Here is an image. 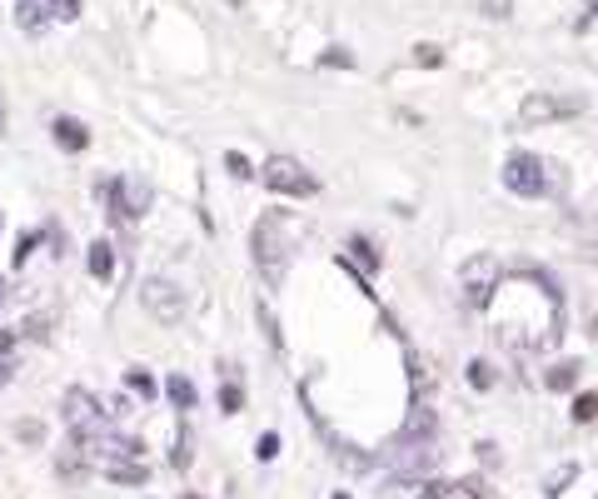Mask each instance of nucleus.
I'll return each mask as SVG.
<instances>
[{
  "label": "nucleus",
  "mask_w": 598,
  "mask_h": 499,
  "mask_svg": "<svg viewBox=\"0 0 598 499\" xmlns=\"http://www.w3.org/2000/svg\"><path fill=\"white\" fill-rule=\"evenodd\" d=\"M284 249H290V245H284V215L270 210L255 226V260H259V270H265L270 285H280V280H284V260H290Z\"/></svg>",
  "instance_id": "1"
},
{
  "label": "nucleus",
  "mask_w": 598,
  "mask_h": 499,
  "mask_svg": "<svg viewBox=\"0 0 598 499\" xmlns=\"http://www.w3.org/2000/svg\"><path fill=\"white\" fill-rule=\"evenodd\" d=\"M265 185H270L274 195H315L319 191V180L309 175L300 160H290V155H274V160H265Z\"/></svg>",
  "instance_id": "2"
},
{
  "label": "nucleus",
  "mask_w": 598,
  "mask_h": 499,
  "mask_svg": "<svg viewBox=\"0 0 598 499\" xmlns=\"http://www.w3.org/2000/svg\"><path fill=\"white\" fill-rule=\"evenodd\" d=\"M584 100L578 96H549V90H534V96L518 106V125L534 131V125H549V120H563V115H578Z\"/></svg>",
  "instance_id": "3"
},
{
  "label": "nucleus",
  "mask_w": 598,
  "mask_h": 499,
  "mask_svg": "<svg viewBox=\"0 0 598 499\" xmlns=\"http://www.w3.org/2000/svg\"><path fill=\"white\" fill-rule=\"evenodd\" d=\"M65 425H71L81 440H95V435L106 429V410L95 404V394L71 390V394H65Z\"/></svg>",
  "instance_id": "4"
},
{
  "label": "nucleus",
  "mask_w": 598,
  "mask_h": 499,
  "mask_svg": "<svg viewBox=\"0 0 598 499\" xmlns=\"http://www.w3.org/2000/svg\"><path fill=\"white\" fill-rule=\"evenodd\" d=\"M504 185H509L514 195H544V191H549V180H544L539 155H524V150H518L514 160L504 166Z\"/></svg>",
  "instance_id": "5"
},
{
  "label": "nucleus",
  "mask_w": 598,
  "mask_h": 499,
  "mask_svg": "<svg viewBox=\"0 0 598 499\" xmlns=\"http://www.w3.org/2000/svg\"><path fill=\"white\" fill-rule=\"evenodd\" d=\"M141 300H145V309H150L155 320H164V325H175L180 315H185V295H180L170 280H145Z\"/></svg>",
  "instance_id": "6"
},
{
  "label": "nucleus",
  "mask_w": 598,
  "mask_h": 499,
  "mask_svg": "<svg viewBox=\"0 0 598 499\" xmlns=\"http://www.w3.org/2000/svg\"><path fill=\"white\" fill-rule=\"evenodd\" d=\"M493 285H499V260H493V255L464 265V300H469V305H489Z\"/></svg>",
  "instance_id": "7"
},
{
  "label": "nucleus",
  "mask_w": 598,
  "mask_h": 499,
  "mask_svg": "<svg viewBox=\"0 0 598 499\" xmlns=\"http://www.w3.org/2000/svg\"><path fill=\"white\" fill-rule=\"evenodd\" d=\"M145 200H150V191L135 185V180H115V185H110V215H115V220H135V215H145Z\"/></svg>",
  "instance_id": "8"
},
{
  "label": "nucleus",
  "mask_w": 598,
  "mask_h": 499,
  "mask_svg": "<svg viewBox=\"0 0 598 499\" xmlns=\"http://www.w3.org/2000/svg\"><path fill=\"white\" fill-rule=\"evenodd\" d=\"M439 495H444V485H439V479H424V475H399L379 489V499H439Z\"/></svg>",
  "instance_id": "9"
},
{
  "label": "nucleus",
  "mask_w": 598,
  "mask_h": 499,
  "mask_svg": "<svg viewBox=\"0 0 598 499\" xmlns=\"http://www.w3.org/2000/svg\"><path fill=\"white\" fill-rule=\"evenodd\" d=\"M50 135H56L60 150H71V155L90 145V131H85V125H81L75 115H56V120H50Z\"/></svg>",
  "instance_id": "10"
},
{
  "label": "nucleus",
  "mask_w": 598,
  "mask_h": 499,
  "mask_svg": "<svg viewBox=\"0 0 598 499\" xmlns=\"http://www.w3.org/2000/svg\"><path fill=\"white\" fill-rule=\"evenodd\" d=\"M100 470H106V479H115V485H145V479H150L145 460H110V464H100Z\"/></svg>",
  "instance_id": "11"
},
{
  "label": "nucleus",
  "mask_w": 598,
  "mask_h": 499,
  "mask_svg": "<svg viewBox=\"0 0 598 499\" xmlns=\"http://www.w3.org/2000/svg\"><path fill=\"white\" fill-rule=\"evenodd\" d=\"M85 265H90L95 280H110V275H115V249H110L106 240H95L90 255H85Z\"/></svg>",
  "instance_id": "12"
},
{
  "label": "nucleus",
  "mask_w": 598,
  "mask_h": 499,
  "mask_svg": "<svg viewBox=\"0 0 598 499\" xmlns=\"http://www.w3.org/2000/svg\"><path fill=\"white\" fill-rule=\"evenodd\" d=\"M429 380H435V375H429V360H424L419 350H410V385H414V400H424V394H429Z\"/></svg>",
  "instance_id": "13"
},
{
  "label": "nucleus",
  "mask_w": 598,
  "mask_h": 499,
  "mask_svg": "<svg viewBox=\"0 0 598 499\" xmlns=\"http://www.w3.org/2000/svg\"><path fill=\"white\" fill-rule=\"evenodd\" d=\"M439 499H489V485L484 479H459V485H444Z\"/></svg>",
  "instance_id": "14"
},
{
  "label": "nucleus",
  "mask_w": 598,
  "mask_h": 499,
  "mask_svg": "<svg viewBox=\"0 0 598 499\" xmlns=\"http://www.w3.org/2000/svg\"><path fill=\"white\" fill-rule=\"evenodd\" d=\"M164 394H170L180 410H190V404H195V385H190L185 375H170V380H164Z\"/></svg>",
  "instance_id": "15"
},
{
  "label": "nucleus",
  "mask_w": 598,
  "mask_h": 499,
  "mask_svg": "<svg viewBox=\"0 0 598 499\" xmlns=\"http://www.w3.org/2000/svg\"><path fill=\"white\" fill-rule=\"evenodd\" d=\"M11 369H15V334L5 330L0 334V390L11 385Z\"/></svg>",
  "instance_id": "16"
},
{
  "label": "nucleus",
  "mask_w": 598,
  "mask_h": 499,
  "mask_svg": "<svg viewBox=\"0 0 598 499\" xmlns=\"http://www.w3.org/2000/svg\"><path fill=\"white\" fill-rule=\"evenodd\" d=\"M574 380H578V365H574V360H563L559 369H549V385H553V390H574Z\"/></svg>",
  "instance_id": "17"
},
{
  "label": "nucleus",
  "mask_w": 598,
  "mask_h": 499,
  "mask_svg": "<svg viewBox=\"0 0 598 499\" xmlns=\"http://www.w3.org/2000/svg\"><path fill=\"white\" fill-rule=\"evenodd\" d=\"M574 419H578V425H594V419H598V394H578V400H574Z\"/></svg>",
  "instance_id": "18"
},
{
  "label": "nucleus",
  "mask_w": 598,
  "mask_h": 499,
  "mask_svg": "<svg viewBox=\"0 0 598 499\" xmlns=\"http://www.w3.org/2000/svg\"><path fill=\"white\" fill-rule=\"evenodd\" d=\"M15 21H21L25 31H30V36H36L40 25H46V15H40V5H30V0H21V11H15Z\"/></svg>",
  "instance_id": "19"
},
{
  "label": "nucleus",
  "mask_w": 598,
  "mask_h": 499,
  "mask_svg": "<svg viewBox=\"0 0 598 499\" xmlns=\"http://www.w3.org/2000/svg\"><path fill=\"white\" fill-rule=\"evenodd\" d=\"M46 11L56 15V21H75V15H81V0H46Z\"/></svg>",
  "instance_id": "20"
},
{
  "label": "nucleus",
  "mask_w": 598,
  "mask_h": 499,
  "mask_svg": "<svg viewBox=\"0 0 598 499\" xmlns=\"http://www.w3.org/2000/svg\"><path fill=\"white\" fill-rule=\"evenodd\" d=\"M220 404H224V415H235L240 404H245V390H240V385H224V390H220Z\"/></svg>",
  "instance_id": "21"
},
{
  "label": "nucleus",
  "mask_w": 598,
  "mask_h": 499,
  "mask_svg": "<svg viewBox=\"0 0 598 499\" xmlns=\"http://www.w3.org/2000/svg\"><path fill=\"white\" fill-rule=\"evenodd\" d=\"M170 464H175V470H185V464H190V435H185V429L175 435V450H170Z\"/></svg>",
  "instance_id": "22"
},
{
  "label": "nucleus",
  "mask_w": 598,
  "mask_h": 499,
  "mask_svg": "<svg viewBox=\"0 0 598 499\" xmlns=\"http://www.w3.org/2000/svg\"><path fill=\"white\" fill-rule=\"evenodd\" d=\"M414 65H444V50L439 46H414Z\"/></svg>",
  "instance_id": "23"
},
{
  "label": "nucleus",
  "mask_w": 598,
  "mask_h": 499,
  "mask_svg": "<svg viewBox=\"0 0 598 499\" xmlns=\"http://www.w3.org/2000/svg\"><path fill=\"white\" fill-rule=\"evenodd\" d=\"M125 380H130V390H141L145 400H150V394H155V380H150V375H145V369H130Z\"/></svg>",
  "instance_id": "24"
},
{
  "label": "nucleus",
  "mask_w": 598,
  "mask_h": 499,
  "mask_svg": "<svg viewBox=\"0 0 598 499\" xmlns=\"http://www.w3.org/2000/svg\"><path fill=\"white\" fill-rule=\"evenodd\" d=\"M224 166H230V175H235V180H249V160H245V155L230 150V155H224Z\"/></svg>",
  "instance_id": "25"
},
{
  "label": "nucleus",
  "mask_w": 598,
  "mask_h": 499,
  "mask_svg": "<svg viewBox=\"0 0 598 499\" xmlns=\"http://www.w3.org/2000/svg\"><path fill=\"white\" fill-rule=\"evenodd\" d=\"M259 460H274V454H280V435H259Z\"/></svg>",
  "instance_id": "26"
},
{
  "label": "nucleus",
  "mask_w": 598,
  "mask_h": 499,
  "mask_svg": "<svg viewBox=\"0 0 598 499\" xmlns=\"http://www.w3.org/2000/svg\"><path fill=\"white\" fill-rule=\"evenodd\" d=\"M259 325H265V334H270V345L280 350V330H274V315H270V305H259Z\"/></svg>",
  "instance_id": "27"
},
{
  "label": "nucleus",
  "mask_w": 598,
  "mask_h": 499,
  "mask_svg": "<svg viewBox=\"0 0 598 499\" xmlns=\"http://www.w3.org/2000/svg\"><path fill=\"white\" fill-rule=\"evenodd\" d=\"M574 475H578L574 464H563L559 475H549V495H559V489H563V485H569V479H574Z\"/></svg>",
  "instance_id": "28"
},
{
  "label": "nucleus",
  "mask_w": 598,
  "mask_h": 499,
  "mask_svg": "<svg viewBox=\"0 0 598 499\" xmlns=\"http://www.w3.org/2000/svg\"><path fill=\"white\" fill-rule=\"evenodd\" d=\"M493 380V375H489V365H479V360H474V365H469V385H474V390H484V385H489Z\"/></svg>",
  "instance_id": "29"
},
{
  "label": "nucleus",
  "mask_w": 598,
  "mask_h": 499,
  "mask_svg": "<svg viewBox=\"0 0 598 499\" xmlns=\"http://www.w3.org/2000/svg\"><path fill=\"white\" fill-rule=\"evenodd\" d=\"M30 249H36V235H21V240H15V265L30 260Z\"/></svg>",
  "instance_id": "30"
},
{
  "label": "nucleus",
  "mask_w": 598,
  "mask_h": 499,
  "mask_svg": "<svg viewBox=\"0 0 598 499\" xmlns=\"http://www.w3.org/2000/svg\"><path fill=\"white\" fill-rule=\"evenodd\" d=\"M484 5V15H493V21H504L509 15V0H479Z\"/></svg>",
  "instance_id": "31"
},
{
  "label": "nucleus",
  "mask_w": 598,
  "mask_h": 499,
  "mask_svg": "<svg viewBox=\"0 0 598 499\" xmlns=\"http://www.w3.org/2000/svg\"><path fill=\"white\" fill-rule=\"evenodd\" d=\"M40 435H46V429H40V425H36V419H25V425H21V440H30V445H36V440H40Z\"/></svg>",
  "instance_id": "32"
},
{
  "label": "nucleus",
  "mask_w": 598,
  "mask_h": 499,
  "mask_svg": "<svg viewBox=\"0 0 598 499\" xmlns=\"http://www.w3.org/2000/svg\"><path fill=\"white\" fill-rule=\"evenodd\" d=\"M334 499H350V495H334Z\"/></svg>",
  "instance_id": "33"
},
{
  "label": "nucleus",
  "mask_w": 598,
  "mask_h": 499,
  "mask_svg": "<svg viewBox=\"0 0 598 499\" xmlns=\"http://www.w3.org/2000/svg\"><path fill=\"white\" fill-rule=\"evenodd\" d=\"M185 499H199V495H185Z\"/></svg>",
  "instance_id": "34"
}]
</instances>
